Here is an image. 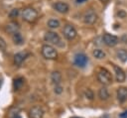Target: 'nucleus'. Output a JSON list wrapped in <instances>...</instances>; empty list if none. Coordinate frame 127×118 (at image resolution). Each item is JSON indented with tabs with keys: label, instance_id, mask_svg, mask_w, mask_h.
<instances>
[{
	"label": "nucleus",
	"instance_id": "1",
	"mask_svg": "<svg viewBox=\"0 0 127 118\" xmlns=\"http://www.w3.org/2000/svg\"><path fill=\"white\" fill-rule=\"evenodd\" d=\"M38 12L32 7H26L22 11V18L28 23H35L38 19Z\"/></svg>",
	"mask_w": 127,
	"mask_h": 118
},
{
	"label": "nucleus",
	"instance_id": "2",
	"mask_svg": "<svg viewBox=\"0 0 127 118\" xmlns=\"http://www.w3.org/2000/svg\"><path fill=\"white\" fill-rule=\"evenodd\" d=\"M41 53H42L43 57L47 59H55L58 57L57 50L52 45H49V44H45V45L42 46Z\"/></svg>",
	"mask_w": 127,
	"mask_h": 118
},
{
	"label": "nucleus",
	"instance_id": "3",
	"mask_svg": "<svg viewBox=\"0 0 127 118\" xmlns=\"http://www.w3.org/2000/svg\"><path fill=\"white\" fill-rule=\"evenodd\" d=\"M97 80L103 85H108L112 82V75L109 70L102 67L97 72Z\"/></svg>",
	"mask_w": 127,
	"mask_h": 118
},
{
	"label": "nucleus",
	"instance_id": "4",
	"mask_svg": "<svg viewBox=\"0 0 127 118\" xmlns=\"http://www.w3.org/2000/svg\"><path fill=\"white\" fill-rule=\"evenodd\" d=\"M44 39L46 42L48 43H51L53 45H58V46H62V41H61V38L59 36V34H57L56 32H53V31H49L45 34L44 36Z\"/></svg>",
	"mask_w": 127,
	"mask_h": 118
},
{
	"label": "nucleus",
	"instance_id": "5",
	"mask_svg": "<svg viewBox=\"0 0 127 118\" xmlns=\"http://www.w3.org/2000/svg\"><path fill=\"white\" fill-rule=\"evenodd\" d=\"M83 22L84 24H87V25H92L96 22L97 20V14L95 13V11L93 9H88L84 15H83Z\"/></svg>",
	"mask_w": 127,
	"mask_h": 118
},
{
	"label": "nucleus",
	"instance_id": "6",
	"mask_svg": "<svg viewBox=\"0 0 127 118\" xmlns=\"http://www.w3.org/2000/svg\"><path fill=\"white\" fill-rule=\"evenodd\" d=\"M88 62V58L83 53H78L73 58V63L78 67H84Z\"/></svg>",
	"mask_w": 127,
	"mask_h": 118
},
{
	"label": "nucleus",
	"instance_id": "7",
	"mask_svg": "<svg viewBox=\"0 0 127 118\" xmlns=\"http://www.w3.org/2000/svg\"><path fill=\"white\" fill-rule=\"evenodd\" d=\"M63 34L64 36L65 39L67 40H72L76 37V30L74 29V27L72 25H65L64 27V30H63Z\"/></svg>",
	"mask_w": 127,
	"mask_h": 118
},
{
	"label": "nucleus",
	"instance_id": "8",
	"mask_svg": "<svg viewBox=\"0 0 127 118\" xmlns=\"http://www.w3.org/2000/svg\"><path fill=\"white\" fill-rule=\"evenodd\" d=\"M102 41L108 47H114V46H116L118 44V38L116 36L111 35V34H108V33H105L103 35Z\"/></svg>",
	"mask_w": 127,
	"mask_h": 118
},
{
	"label": "nucleus",
	"instance_id": "9",
	"mask_svg": "<svg viewBox=\"0 0 127 118\" xmlns=\"http://www.w3.org/2000/svg\"><path fill=\"white\" fill-rule=\"evenodd\" d=\"M29 56H30V54H29L28 52H26V51L17 53V54L14 56V64L17 65V66H20V65L23 63V61H24Z\"/></svg>",
	"mask_w": 127,
	"mask_h": 118
},
{
	"label": "nucleus",
	"instance_id": "10",
	"mask_svg": "<svg viewBox=\"0 0 127 118\" xmlns=\"http://www.w3.org/2000/svg\"><path fill=\"white\" fill-rule=\"evenodd\" d=\"M53 7H54V9H55L57 12L62 13V14H65V13H67L68 10H69L68 4L65 3V2H62V1L56 2V3L53 5Z\"/></svg>",
	"mask_w": 127,
	"mask_h": 118
},
{
	"label": "nucleus",
	"instance_id": "11",
	"mask_svg": "<svg viewBox=\"0 0 127 118\" xmlns=\"http://www.w3.org/2000/svg\"><path fill=\"white\" fill-rule=\"evenodd\" d=\"M44 110L41 106H34L29 111V117L30 118H43Z\"/></svg>",
	"mask_w": 127,
	"mask_h": 118
},
{
	"label": "nucleus",
	"instance_id": "12",
	"mask_svg": "<svg viewBox=\"0 0 127 118\" xmlns=\"http://www.w3.org/2000/svg\"><path fill=\"white\" fill-rule=\"evenodd\" d=\"M113 68H114L116 80H117L118 82H123V81H125V79H126L125 71H124L121 67H119L118 65H116V64H113Z\"/></svg>",
	"mask_w": 127,
	"mask_h": 118
},
{
	"label": "nucleus",
	"instance_id": "13",
	"mask_svg": "<svg viewBox=\"0 0 127 118\" xmlns=\"http://www.w3.org/2000/svg\"><path fill=\"white\" fill-rule=\"evenodd\" d=\"M19 30H20L19 24H18L17 22H14V21L8 23V24L5 26V31H6V33H8V34H10V35H14L15 33L19 32Z\"/></svg>",
	"mask_w": 127,
	"mask_h": 118
},
{
	"label": "nucleus",
	"instance_id": "14",
	"mask_svg": "<svg viewBox=\"0 0 127 118\" xmlns=\"http://www.w3.org/2000/svg\"><path fill=\"white\" fill-rule=\"evenodd\" d=\"M117 99L120 103H123L127 100V87L121 86L117 89Z\"/></svg>",
	"mask_w": 127,
	"mask_h": 118
},
{
	"label": "nucleus",
	"instance_id": "15",
	"mask_svg": "<svg viewBox=\"0 0 127 118\" xmlns=\"http://www.w3.org/2000/svg\"><path fill=\"white\" fill-rule=\"evenodd\" d=\"M116 57L122 62H126L127 61V50L126 49H119V50H117Z\"/></svg>",
	"mask_w": 127,
	"mask_h": 118
},
{
	"label": "nucleus",
	"instance_id": "16",
	"mask_svg": "<svg viewBox=\"0 0 127 118\" xmlns=\"http://www.w3.org/2000/svg\"><path fill=\"white\" fill-rule=\"evenodd\" d=\"M51 80L55 85H59L62 81V74L60 71H53L51 74Z\"/></svg>",
	"mask_w": 127,
	"mask_h": 118
},
{
	"label": "nucleus",
	"instance_id": "17",
	"mask_svg": "<svg viewBox=\"0 0 127 118\" xmlns=\"http://www.w3.org/2000/svg\"><path fill=\"white\" fill-rule=\"evenodd\" d=\"M12 40H13L14 44L17 45V46H20L24 43V38H23V36L21 35L20 32H17L14 35H12Z\"/></svg>",
	"mask_w": 127,
	"mask_h": 118
},
{
	"label": "nucleus",
	"instance_id": "18",
	"mask_svg": "<svg viewBox=\"0 0 127 118\" xmlns=\"http://www.w3.org/2000/svg\"><path fill=\"white\" fill-rule=\"evenodd\" d=\"M98 97L101 99V100H106L109 98V92L107 90L106 87L102 86L99 90H98Z\"/></svg>",
	"mask_w": 127,
	"mask_h": 118
},
{
	"label": "nucleus",
	"instance_id": "19",
	"mask_svg": "<svg viewBox=\"0 0 127 118\" xmlns=\"http://www.w3.org/2000/svg\"><path fill=\"white\" fill-rule=\"evenodd\" d=\"M92 55H93V57H94L95 59H104V58L106 57L105 53H104L102 50H100V49H95V50H93Z\"/></svg>",
	"mask_w": 127,
	"mask_h": 118
},
{
	"label": "nucleus",
	"instance_id": "20",
	"mask_svg": "<svg viewBox=\"0 0 127 118\" xmlns=\"http://www.w3.org/2000/svg\"><path fill=\"white\" fill-rule=\"evenodd\" d=\"M23 84H24V78H23V77H18V78H15V79H14L13 86H14V89H15V90L20 89Z\"/></svg>",
	"mask_w": 127,
	"mask_h": 118
},
{
	"label": "nucleus",
	"instance_id": "21",
	"mask_svg": "<svg viewBox=\"0 0 127 118\" xmlns=\"http://www.w3.org/2000/svg\"><path fill=\"white\" fill-rule=\"evenodd\" d=\"M48 27L51 28V29H56V28H59L60 27V21L57 20V19H50L47 23Z\"/></svg>",
	"mask_w": 127,
	"mask_h": 118
},
{
	"label": "nucleus",
	"instance_id": "22",
	"mask_svg": "<svg viewBox=\"0 0 127 118\" xmlns=\"http://www.w3.org/2000/svg\"><path fill=\"white\" fill-rule=\"evenodd\" d=\"M19 12H20V10L17 9V8L12 9V10L9 12V18H10V19H15V18H17L18 15H19Z\"/></svg>",
	"mask_w": 127,
	"mask_h": 118
},
{
	"label": "nucleus",
	"instance_id": "23",
	"mask_svg": "<svg viewBox=\"0 0 127 118\" xmlns=\"http://www.w3.org/2000/svg\"><path fill=\"white\" fill-rule=\"evenodd\" d=\"M84 95H85V97H86L87 99H89V100H92V99H93V97H94L93 91H92L91 89H89V88L85 90V92H84Z\"/></svg>",
	"mask_w": 127,
	"mask_h": 118
},
{
	"label": "nucleus",
	"instance_id": "24",
	"mask_svg": "<svg viewBox=\"0 0 127 118\" xmlns=\"http://www.w3.org/2000/svg\"><path fill=\"white\" fill-rule=\"evenodd\" d=\"M0 50L2 52H4L6 50V42L2 38H0Z\"/></svg>",
	"mask_w": 127,
	"mask_h": 118
},
{
	"label": "nucleus",
	"instance_id": "25",
	"mask_svg": "<svg viewBox=\"0 0 127 118\" xmlns=\"http://www.w3.org/2000/svg\"><path fill=\"white\" fill-rule=\"evenodd\" d=\"M54 91H55V93H56V94H61V93L63 92V87H62L60 84H59V85H56V86H55Z\"/></svg>",
	"mask_w": 127,
	"mask_h": 118
},
{
	"label": "nucleus",
	"instance_id": "26",
	"mask_svg": "<svg viewBox=\"0 0 127 118\" xmlns=\"http://www.w3.org/2000/svg\"><path fill=\"white\" fill-rule=\"evenodd\" d=\"M117 15L119 16V18H122V19H123V18H125V17L127 16V13H126L124 10H119L118 13H117Z\"/></svg>",
	"mask_w": 127,
	"mask_h": 118
},
{
	"label": "nucleus",
	"instance_id": "27",
	"mask_svg": "<svg viewBox=\"0 0 127 118\" xmlns=\"http://www.w3.org/2000/svg\"><path fill=\"white\" fill-rule=\"evenodd\" d=\"M120 117H121V118H127V111L121 113V114H120Z\"/></svg>",
	"mask_w": 127,
	"mask_h": 118
},
{
	"label": "nucleus",
	"instance_id": "28",
	"mask_svg": "<svg viewBox=\"0 0 127 118\" xmlns=\"http://www.w3.org/2000/svg\"><path fill=\"white\" fill-rule=\"evenodd\" d=\"M85 1H87V0H76V3L79 4V3H83V2H85Z\"/></svg>",
	"mask_w": 127,
	"mask_h": 118
},
{
	"label": "nucleus",
	"instance_id": "29",
	"mask_svg": "<svg viewBox=\"0 0 127 118\" xmlns=\"http://www.w3.org/2000/svg\"><path fill=\"white\" fill-rule=\"evenodd\" d=\"M12 118H21V116H20L19 114H15V115H14Z\"/></svg>",
	"mask_w": 127,
	"mask_h": 118
},
{
	"label": "nucleus",
	"instance_id": "30",
	"mask_svg": "<svg viewBox=\"0 0 127 118\" xmlns=\"http://www.w3.org/2000/svg\"><path fill=\"white\" fill-rule=\"evenodd\" d=\"M101 118H109V115H103L101 116Z\"/></svg>",
	"mask_w": 127,
	"mask_h": 118
},
{
	"label": "nucleus",
	"instance_id": "31",
	"mask_svg": "<svg viewBox=\"0 0 127 118\" xmlns=\"http://www.w3.org/2000/svg\"><path fill=\"white\" fill-rule=\"evenodd\" d=\"M2 81H3L2 78H0V87H1V85H2Z\"/></svg>",
	"mask_w": 127,
	"mask_h": 118
},
{
	"label": "nucleus",
	"instance_id": "32",
	"mask_svg": "<svg viewBox=\"0 0 127 118\" xmlns=\"http://www.w3.org/2000/svg\"><path fill=\"white\" fill-rule=\"evenodd\" d=\"M101 2H103V3H105V2H107V1H109V0H100Z\"/></svg>",
	"mask_w": 127,
	"mask_h": 118
},
{
	"label": "nucleus",
	"instance_id": "33",
	"mask_svg": "<svg viewBox=\"0 0 127 118\" xmlns=\"http://www.w3.org/2000/svg\"><path fill=\"white\" fill-rule=\"evenodd\" d=\"M70 118H81V117H77V116H73V117H70Z\"/></svg>",
	"mask_w": 127,
	"mask_h": 118
}]
</instances>
